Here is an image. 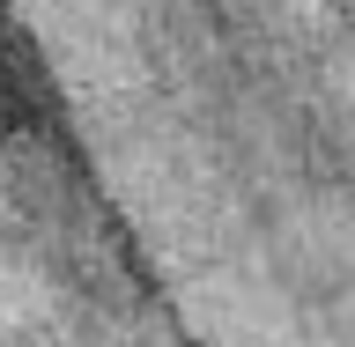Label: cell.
I'll use <instances>...</instances> for the list:
<instances>
[{
	"label": "cell",
	"instance_id": "obj_1",
	"mask_svg": "<svg viewBox=\"0 0 355 347\" xmlns=\"http://www.w3.org/2000/svg\"><path fill=\"white\" fill-rule=\"evenodd\" d=\"M0 118L171 347H355V0H0Z\"/></svg>",
	"mask_w": 355,
	"mask_h": 347
},
{
	"label": "cell",
	"instance_id": "obj_2",
	"mask_svg": "<svg viewBox=\"0 0 355 347\" xmlns=\"http://www.w3.org/2000/svg\"><path fill=\"white\" fill-rule=\"evenodd\" d=\"M0 347H171L82 199L0 118Z\"/></svg>",
	"mask_w": 355,
	"mask_h": 347
}]
</instances>
